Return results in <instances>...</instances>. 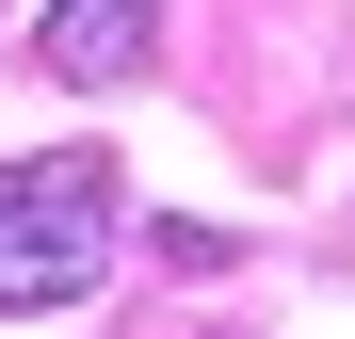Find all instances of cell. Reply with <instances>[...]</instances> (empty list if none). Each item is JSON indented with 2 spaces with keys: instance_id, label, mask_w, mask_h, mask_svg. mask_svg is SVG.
Instances as JSON below:
<instances>
[{
  "instance_id": "6da1fadb",
  "label": "cell",
  "mask_w": 355,
  "mask_h": 339,
  "mask_svg": "<svg viewBox=\"0 0 355 339\" xmlns=\"http://www.w3.org/2000/svg\"><path fill=\"white\" fill-rule=\"evenodd\" d=\"M97 259H113V162L97 146L17 162L0 178V307H65V291H97Z\"/></svg>"
},
{
  "instance_id": "7a4b0ae2",
  "label": "cell",
  "mask_w": 355,
  "mask_h": 339,
  "mask_svg": "<svg viewBox=\"0 0 355 339\" xmlns=\"http://www.w3.org/2000/svg\"><path fill=\"white\" fill-rule=\"evenodd\" d=\"M162 49V0H33V65L49 81H130Z\"/></svg>"
}]
</instances>
